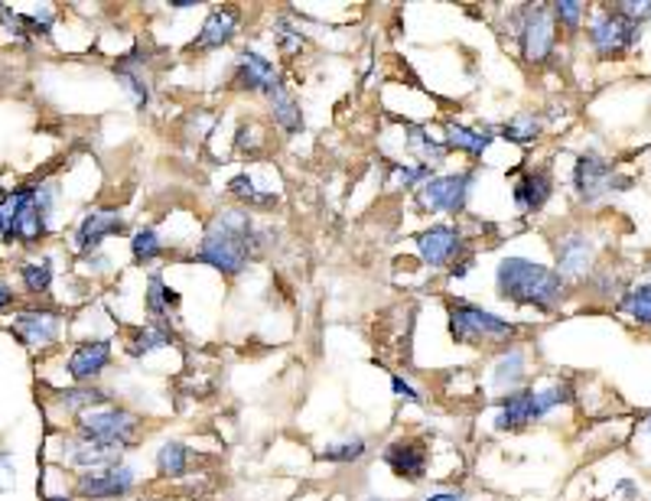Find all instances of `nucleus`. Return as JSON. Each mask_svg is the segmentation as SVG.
<instances>
[{
  "label": "nucleus",
  "instance_id": "17",
  "mask_svg": "<svg viewBox=\"0 0 651 501\" xmlns=\"http://www.w3.org/2000/svg\"><path fill=\"white\" fill-rule=\"evenodd\" d=\"M124 235H131L127 215H124L121 208L98 205V208H89V212L76 221V228H72V235H69V248H72L79 258H86V254L101 251L111 238H124Z\"/></svg>",
  "mask_w": 651,
  "mask_h": 501
},
{
  "label": "nucleus",
  "instance_id": "8",
  "mask_svg": "<svg viewBox=\"0 0 651 501\" xmlns=\"http://www.w3.org/2000/svg\"><path fill=\"white\" fill-rule=\"evenodd\" d=\"M66 326H69V316L63 306L49 300H23L10 322H7V332L33 355H46L53 352L63 335H66Z\"/></svg>",
  "mask_w": 651,
  "mask_h": 501
},
{
  "label": "nucleus",
  "instance_id": "14",
  "mask_svg": "<svg viewBox=\"0 0 651 501\" xmlns=\"http://www.w3.org/2000/svg\"><path fill=\"white\" fill-rule=\"evenodd\" d=\"M283 72L280 66L265 56L261 49L255 46H245L238 56H235V66H232V79H228V89L238 92V95H258V99H268L274 95L280 86H283Z\"/></svg>",
  "mask_w": 651,
  "mask_h": 501
},
{
  "label": "nucleus",
  "instance_id": "34",
  "mask_svg": "<svg viewBox=\"0 0 651 501\" xmlns=\"http://www.w3.org/2000/svg\"><path fill=\"white\" fill-rule=\"evenodd\" d=\"M127 248H131V261L137 267H154L164 254H167V241L160 235L157 225H141L127 235Z\"/></svg>",
  "mask_w": 651,
  "mask_h": 501
},
{
  "label": "nucleus",
  "instance_id": "20",
  "mask_svg": "<svg viewBox=\"0 0 651 501\" xmlns=\"http://www.w3.org/2000/svg\"><path fill=\"white\" fill-rule=\"evenodd\" d=\"M613 180H616V170L613 163L596 153V150H583L576 160H573V173H570V190L580 205H596L599 200H606L613 193Z\"/></svg>",
  "mask_w": 651,
  "mask_h": 501
},
{
  "label": "nucleus",
  "instance_id": "23",
  "mask_svg": "<svg viewBox=\"0 0 651 501\" xmlns=\"http://www.w3.org/2000/svg\"><path fill=\"white\" fill-rule=\"evenodd\" d=\"M498 137V124H463V121H444V144L450 153H463L469 163H479L492 140Z\"/></svg>",
  "mask_w": 651,
  "mask_h": 501
},
{
  "label": "nucleus",
  "instance_id": "10",
  "mask_svg": "<svg viewBox=\"0 0 651 501\" xmlns=\"http://www.w3.org/2000/svg\"><path fill=\"white\" fill-rule=\"evenodd\" d=\"M479 183V170L463 167V170H440L434 173L411 200L417 205V212L424 215H440V218H463L472 193Z\"/></svg>",
  "mask_w": 651,
  "mask_h": 501
},
{
  "label": "nucleus",
  "instance_id": "42",
  "mask_svg": "<svg viewBox=\"0 0 651 501\" xmlns=\"http://www.w3.org/2000/svg\"><path fill=\"white\" fill-rule=\"evenodd\" d=\"M391 395L397 398V401L404 403H414V407H424L427 403V395H424V388H417L411 378H404V375H391Z\"/></svg>",
  "mask_w": 651,
  "mask_h": 501
},
{
  "label": "nucleus",
  "instance_id": "7",
  "mask_svg": "<svg viewBox=\"0 0 651 501\" xmlns=\"http://www.w3.org/2000/svg\"><path fill=\"white\" fill-rule=\"evenodd\" d=\"M508 26L518 43V56L528 66H548L560 49V30L548 3H521L508 10Z\"/></svg>",
  "mask_w": 651,
  "mask_h": 501
},
{
  "label": "nucleus",
  "instance_id": "32",
  "mask_svg": "<svg viewBox=\"0 0 651 501\" xmlns=\"http://www.w3.org/2000/svg\"><path fill=\"white\" fill-rule=\"evenodd\" d=\"M369 453H372L369 436L349 433V436H336V440L323 443V446L316 449V459H319V463H329V466H359V463L369 459Z\"/></svg>",
  "mask_w": 651,
  "mask_h": 501
},
{
  "label": "nucleus",
  "instance_id": "9",
  "mask_svg": "<svg viewBox=\"0 0 651 501\" xmlns=\"http://www.w3.org/2000/svg\"><path fill=\"white\" fill-rule=\"evenodd\" d=\"M414 251H417V261L427 271L447 274L453 264L472 258V235L460 218L457 221L440 218V221H430L427 228H420L414 235Z\"/></svg>",
  "mask_w": 651,
  "mask_h": 501
},
{
  "label": "nucleus",
  "instance_id": "29",
  "mask_svg": "<svg viewBox=\"0 0 651 501\" xmlns=\"http://www.w3.org/2000/svg\"><path fill=\"white\" fill-rule=\"evenodd\" d=\"M192 472V449L187 440L180 436H167L157 453H154V476L160 482H183Z\"/></svg>",
  "mask_w": 651,
  "mask_h": 501
},
{
  "label": "nucleus",
  "instance_id": "13",
  "mask_svg": "<svg viewBox=\"0 0 651 501\" xmlns=\"http://www.w3.org/2000/svg\"><path fill=\"white\" fill-rule=\"evenodd\" d=\"M381 463L397 482L420 486L430 476V443L417 433H397L381 446Z\"/></svg>",
  "mask_w": 651,
  "mask_h": 501
},
{
  "label": "nucleus",
  "instance_id": "2",
  "mask_svg": "<svg viewBox=\"0 0 651 501\" xmlns=\"http://www.w3.org/2000/svg\"><path fill=\"white\" fill-rule=\"evenodd\" d=\"M492 291L498 300L515 309L554 316L570 294V284L545 261L525 254H502L492 267Z\"/></svg>",
  "mask_w": 651,
  "mask_h": 501
},
{
  "label": "nucleus",
  "instance_id": "18",
  "mask_svg": "<svg viewBox=\"0 0 651 501\" xmlns=\"http://www.w3.org/2000/svg\"><path fill=\"white\" fill-rule=\"evenodd\" d=\"M528 382H531V352L521 342H512L492 352L485 365V388L492 398L528 388Z\"/></svg>",
  "mask_w": 651,
  "mask_h": 501
},
{
  "label": "nucleus",
  "instance_id": "49",
  "mask_svg": "<svg viewBox=\"0 0 651 501\" xmlns=\"http://www.w3.org/2000/svg\"><path fill=\"white\" fill-rule=\"evenodd\" d=\"M131 501H167V499H157V496H134Z\"/></svg>",
  "mask_w": 651,
  "mask_h": 501
},
{
  "label": "nucleus",
  "instance_id": "36",
  "mask_svg": "<svg viewBox=\"0 0 651 501\" xmlns=\"http://www.w3.org/2000/svg\"><path fill=\"white\" fill-rule=\"evenodd\" d=\"M430 177H434V170L424 167V163H414V160H404V163H391V167H388V183H391V190L411 193V196H414Z\"/></svg>",
  "mask_w": 651,
  "mask_h": 501
},
{
  "label": "nucleus",
  "instance_id": "26",
  "mask_svg": "<svg viewBox=\"0 0 651 501\" xmlns=\"http://www.w3.org/2000/svg\"><path fill=\"white\" fill-rule=\"evenodd\" d=\"M16 284L26 300H46L56 284V258L53 254H30L16 264Z\"/></svg>",
  "mask_w": 651,
  "mask_h": 501
},
{
  "label": "nucleus",
  "instance_id": "16",
  "mask_svg": "<svg viewBox=\"0 0 651 501\" xmlns=\"http://www.w3.org/2000/svg\"><path fill=\"white\" fill-rule=\"evenodd\" d=\"M554 271L566 284H586L596 271V241L586 228H563L554 235Z\"/></svg>",
  "mask_w": 651,
  "mask_h": 501
},
{
  "label": "nucleus",
  "instance_id": "37",
  "mask_svg": "<svg viewBox=\"0 0 651 501\" xmlns=\"http://www.w3.org/2000/svg\"><path fill=\"white\" fill-rule=\"evenodd\" d=\"M616 309H619L626 319H632L636 326L651 329V284H636V287H629V291L619 297Z\"/></svg>",
  "mask_w": 651,
  "mask_h": 501
},
{
  "label": "nucleus",
  "instance_id": "6",
  "mask_svg": "<svg viewBox=\"0 0 651 501\" xmlns=\"http://www.w3.org/2000/svg\"><path fill=\"white\" fill-rule=\"evenodd\" d=\"M69 430L86 436V440L108 446V449H114V453H121V456H127V453H134L141 446V440L147 433V420L134 407L111 401L104 407H94V410L82 413V417H76L69 423Z\"/></svg>",
  "mask_w": 651,
  "mask_h": 501
},
{
  "label": "nucleus",
  "instance_id": "28",
  "mask_svg": "<svg viewBox=\"0 0 651 501\" xmlns=\"http://www.w3.org/2000/svg\"><path fill=\"white\" fill-rule=\"evenodd\" d=\"M404 150H407V157L414 160V163H424V167H430L434 173H440L444 167H447V160H450V150H447V144H444V137L437 140L427 127H420V124H407L404 127Z\"/></svg>",
  "mask_w": 651,
  "mask_h": 501
},
{
  "label": "nucleus",
  "instance_id": "12",
  "mask_svg": "<svg viewBox=\"0 0 651 501\" xmlns=\"http://www.w3.org/2000/svg\"><path fill=\"white\" fill-rule=\"evenodd\" d=\"M141 482H144L141 472L124 456L111 466L72 476V496L79 501H131L137 496Z\"/></svg>",
  "mask_w": 651,
  "mask_h": 501
},
{
  "label": "nucleus",
  "instance_id": "22",
  "mask_svg": "<svg viewBox=\"0 0 651 501\" xmlns=\"http://www.w3.org/2000/svg\"><path fill=\"white\" fill-rule=\"evenodd\" d=\"M554 200V173L548 167H528L512 180V205L521 215H538Z\"/></svg>",
  "mask_w": 651,
  "mask_h": 501
},
{
  "label": "nucleus",
  "instance_id": "35",
  "mask_svg": "<svg viewBox=\"0 0 651 501\" xmlns=\"http://www.w3.org/2000/svg\"><path fill=\"white\" fill-rule=\"evenodd\" d=\"M271 39H274V46H278V53L283 59H296V56H303L306 46H310L306 30H303L290 13H278V16H274V23H271Z\"/></svg>",
  "mask_w": 651,
  "mask_h": 501
},
{
  "label": "nucleus",
  "instance_id": "24",
  "mask_svg": "<svg viewBox=\"0 0 651 501\" xmlns=\"http://www.w3.org/2000/svg\"><path fill=\"white\" fill-rule=\"evenodd\" d=\"M114 401V395L101 385H63V388H53L49 391V407L59 413V417H69V423L82 413H89L94 407H104V403Z\"/></svg>",
  "mask_w": 651,
  "mask_h": 501
},
{
  "label": "nucleus",
  "instance_id": "50",
  "mask_svg": "<svg viewBox=\"0 0 651 501\" xmlns=\"http://www.w3.org/2000/svg\"><path fill=\"white\" fill-rule=\"evenodd\" d=\"M642 426H646V433H649V436H651V410H649V413H646V420H642Z\"/></svg>",
  "mask_w": 651,
  "mask_h": 501
},
{
  "label": "nucleus",
  "instance_id": "5",
  "mask_svg": "<svg viewBox=\"0 0 651 501\" xmlns=\"http://www.w3.org/2000/svg\"><path fill=\"white\" fill-rule=\"evenodd\" d=\"M53 228L56 221L43 212L33 180L0 190V241L3 244L33 251L53 235Z\"/></svg>",
  "mask_w": 651,
  "mask_h": 501
},
{
  "label": "nucleus",
  "instance_id": "27",
  "mask_svg": "<svg viewBox=\"0 0 651 501\" xmlns=\"http://www.w3.org/2000/svg\"><path fill=\"white\" fill-rule=\"evenodd\" d=\"M180 303H183L180 291H173L167 284V274L160 267L147 271V277H144V312H147V319L170 322L180 312Z\"/></svg>",
  "mask_w": 651,
  "mask_h": 501
},
{
  "label": "nucleus",
  "instance_id": "46",
  "mask_svg": "<svg viewBox=\"0 0 651 501\" xmlns=\"http://www.w3.org/2000/svg\"><path fill=\"white\" fill-rule=\"evenodd\" d=\"M472 267H475V258L460 261V264H453V267L447 271V277H450V281H463V277H469V274H472Z\"/></svg>",
  "mask_w": 651,
  "mask_h": 501
},
{
  "label": "nucleus",
  "instance_id": "30",
  "mask_svg": "<svg viewBox=\"0 0 651 501\" xmlns=\"http://www.w3.org/2000/svg\"><path fill=\"white\" fill-rule=\"evenodd\" d=\"M225 196L235 202V205L248 208V212H274L280 205L278 193H274V190H261V183H258L248 170H245V173H235V177L228 180Z\"/></svg>",
  "mask_w": 651,
  "mask_h": 501
},
{
  "label": "nucleus",
  "instance_id": "44",
  "mask_svg": "<svg viewBox=\"0 0 651 501\" xmlns=\"http://www.w3.org/2000/svg\"><path fill=\"white\" fill-rule=\"evenodd\" d=\"M622 16H629L632 23H639V26H646L651 20V0H619V3H613Z\"/></svg>",
  "mask_w": 651,
  "mask_h": 501
},
{
  "label": "nucleus",
  "instance_id": "31",
  "mask_svg": "<svg viewBox=\"0 0 651 501\" xmlns=\"http://www.w3.org/2000/svg\"><path fill=\"white\" fill-rule=\"evenodd\" d=\"M545 130H548L545 114L535 111V107H521V111H515L512 117H505L498 124V137L515 144V147H535L545 137Z\"/></svg>",
  "mask_w": 651,
  "mask_h": 501
},
{
  "label": "nucleus",
  "instance_id": "51",
  "mask_svg": "<svg viewBox=\"0 0 651 501\" xmlns=\"http://www.w3.org/2000/svg\"><path fill=\"white\" fill-rule=\"evenodd\" d=\"M362 501H397V499H384V496H369V499Z\"/></svg>",
  "mask_w": 651,
  "mask_h": 501
},
{
  "label": "nucleus",
  "instance_id": "11",
  "mask_svg": "<svg viewBox=\"0 0 651 501\" xmlns=\"http://www.w3.org/2000/svg\"><path fill=\"white\" fill-rule=\"evenodd\" d=\"M642 30L646 26L622 16L613 3L590 10V16H586V43L596 53V59H626L639 46Z\"/></svg>",
  "mask_w": 651,
  "mask_h": 501
},
{
  "label": "nucleus",
  "instance_id": "48",
  "mask_svg": "<svg viewBox=\"0 0 651 501\" xmlns=\"http://www.w3.org/2000/svg\"><path fill=\"white\" fill-rule=\"evenodd\" d=\"M43 501H79V499H76L72 492H46Z\"/></svg>",
  "mask_w": 651,
  "mask_h": 501
},
{
  "label": "nucleus",
  "instance_id": "39",
  "mask_svg": "<svg viewBox=\"0 0 651 501\" xmlns=\"http://www.w3.org/2000/svg\"><path fill=\"white\" fill-rule=\"evenodd\" d=\"M0 36L10 46L30 49L33 46V36H30V26H26V13L23 10H13V7H0Z\"/></svg>",
  "mask_w": 651,
  "mask_h": 501
},
{
  "label": "nucleus",
  "instance_id": "21",
  "mask_svg": "<svg viewBox=\"0 0 651 501\" xmlns=\"http://www.w3.org/2000/svg\"><path fill=\"white\" fill-rule=\"evenodd\" d=\"M242 10L232 7V3H222V7H212L199 26V33L189 39L187 53L189 56H205V53H218V49H228L238 33H242Z\"/></svg>",
  "mask_w": 651,
  "mask_h": 501
},
{
  "label": "nucleus",
  "instance_id": "47",
  "mask_svg": "<svg viewBox=\"0 0 651 501\" xmlns=\"http://www.w3.org/2000/svg\"><path fill=\"white\" fill-rule=\"evenodd\" d=\"M0 472H7L10 479H16V459L7 449H0Z\"/></svg>",
  "mask_w": 651,
  "mask_h": 501
},
{
  "label": "nucleus",
  "instance_id": "43",
  "mask_svg": "<svg viewBox=\"0 0 651 501\" xmlns=\"http://www.w3.org/2000/svg\"><path fill=\"white\" fill-rule=\"evenodd\" d=\"M414 501H472V492L465 486H457V482H444V486H434V489L420 492Z\"/></svg>",
  "mask_w": 651,
  "mask_h": 501
},
{
  "label": "nucleus",
  "instance_id": "4",
  "mask_svg": "<svg viewBox=\"0 0 651 501\" xmlns=\"http://www.w3.org/2000/svg\"><path fill=\"white\" fill-rule=\"evenodd\" d=\"M444 309H447V332L457 345L495 352L502 345L518 342V335H521L518 322H512L508 316H498L495 309H489L482 303H472L465 297H447Z\"/></svg>",
  "mask_w": 651,
  "mask_h": 501
},
{
  "label": "nucleus",
  "instance_id": "1",
  "mask_svg": "<svg viewBox=\"0 0 651 501\" xmlns=\"http://www.w3.org/2000/svg\"><path fill=\"white\" fill-rule=\"evenodd\" d=\"M271 235L278 231L261 228L255 221V212L242 205H228L205 221L202 235L189 248V261L215 271L225 281H235L271 248Z\"/></svg>",
  "mask_w": 651,
  "mask_h": 501
},
{
  "label": "nucleus",
  "instance_id": "15",
  "mask_svg": "<svg viewBox=\"0 0 651 501\" xmlns=\"http://www.w3.org/2000/svg\"><path fill=\"white\" fill-rule=\"evenodd\" d=\"M111 365H114V339L86 335L63 358V375L69 378V385H101Z\"/></svg>",
  "mask_w": 651,
  "mask_h": 501
},
{
  "label": "nucleus",
  "instance_id": "19",
  "mask_svg": "<svg viewBox=\"0 0 651 501\" xmlns=\"http://www.w3.org/2000/svg\"><path fill=\"white\" fill-rule=\"evenodd\" d=\"M154 53L147 46H131L127 53H121L114 62H111V72L117 79V86L124 89V95L134 101V107H150L154 99Z\"/></svg>",
  "mask_w": 651,
  "mask_h": 501
},
{
  "label": "nucleus",
  "instance_id": "41",
  "mask_svg": "<svg viewBox=\"0 0 651 501\" xmlns=\"http://www.w3.org/2000/svg\"><path fill=\"white\" fill-rule=\"evenodd\" d=\"M26 26H30L33 43H36V39H53V30H56V7L40 3V7L26 10Z\"/></svg>",
  "mask_w": 651,
  "mask_h": 501
},
{
  "label": "nucleus",
  "instance_id": "25",
  "mask_svg": "<svg viewBox=\"0 0 651 501\" xmlns=\"http://www.w3.org/2000/svg\"><path fill=\"white\" fill-rule=\"evenodd\" d=\"M173 345H177V329L170 322L147 319V322H141V326L124 332V355L134 358V362H144L147 355L173 349Z\"/></svg>",
  "mask_w": 651,
  "mask_h": 501
},
{
  "label": "nucleus",
  "instance_id": "40",
  "mask_svg": "<svg viewBox=\"0 0 651 501\" xmlns=\"http://www.w3.org/2000/svg\"><path fill=\"white\" fill-rule=\"evenodd\" d=\"M268 147V134H265V127L261 124H255V121H242L238 127H235V140H232V150L235 153H248V157H255V153H261Z\"/></svg>",
  "mask_w": 651,
  "mask_h": 501
},
{
  "label": "nucleus",
  "instance_id": "53",
  "mask_svg": "<svg viewBox=\"0 0 651 501\" xmlns=\"http://www.w3.org/2000/svg\"><path fill=\"white\" fill-rule=\"evenodd\" d=\"M0 7H3V3H0Z\"/></svg>",
  "mask_w": 651,
  "mask_h": 501
},
{
  "label": "nucleus",
  "instance_id": "33",
  "mask_svg": "<svg viewBox=\"0 0 651 501\" xmlns=\"http://www.w3.org/2000/svg\"><path fill=\"white\" fill-rule=\"evenodd\" d=\"M268 114H271V124L278 127L283 137H296L303 130V104L296 99V92L283 82L274 95H268Z\"/></svg>",
  "mask_w": 651,
  "mask_h": 501
},
{
  "label": "nucleus",
  "instance_id": "38",
  "mask_svg": "<svg viewBox=\"0 0 651 501\" xmlns=\"http://www.w3.org/2000/svg\"><path fill=\"white\" fill-rule=\"evenodd\" d=\"M548 7H551V16L558 23L560 36H576L583 30V20L590 16V7L580 3V0H554Z\"/></svg>",
  "mask_w": 651,
  "mask_h": 501
},
{
  "label": "nucleus",
  "instance_id": "52",
  "mask_svg": "<svg viewBox=\"0 0 651 501\" xmlns=\"http://www.w3.org/2000/svg\"><path fill=\"white\" fill-rule=\"evenodd\" d=\"M0 190H3V183H0Z\"/></svg>",
  "mask_w": 651,
  "mask_h": 501
},
{
  "label": "nucleus",
  "instance_id": "45",
  "mask_svg": "<svg viewBox=\"0 0 651 501\" xmlns=\"http://www.w3.org/2000/svg\"><path fill=\"white\" fill-rule=\"evenodd\" d=\"M20 303H23V297H20V287H13V281H10L7 274H0V319H3V316H10Z\"/></svg>",
  "mask_w": 651,
  "mask_h": 501
},
{
  "label": "nucleus",
  "instance_id": "3",
  "mask_svg": "<svg viewBox=\"0 0 651 501\" xmlns=\"http://www.w3.org/2000/svg\"><path fill=\"white\" fill-rule=\"evenodd\" d=\"M573 403V385L554 382V385H528L512 395L492 398L489 423L495 433H525L528 426L548 420L558 407Z\"/></svg>",
  "mask_w": 651,
  "mask_h": 501
}]
</instances>
